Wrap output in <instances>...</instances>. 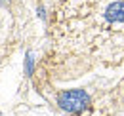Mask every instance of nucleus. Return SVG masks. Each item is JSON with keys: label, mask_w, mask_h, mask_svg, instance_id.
Returning <instances> with one entry per match:
<instances>
[{"label": "nucleus", "mask_w": 124, "mask_h": 116, "mask_svg": "<svg viewBox=\"0 0 124 116\" xmlns=\"http://www.w3.org/2000/svg\"><path fill=\"white\" fill-rule=\"evenodd\" d=\"M57 105H59L61 110L77 116V114H80L84 109H88V105H90V95H88L84 89H67V91L59 93Z\"/></svg>", "instance_id": "f257e3e1"}, {"label": "nucleus", "mask_w": 124, "mask_h": 116, "mask_svg": "<svg viewBox=\"0 0 124 116\" xmlns=\"http://www.w3.org/2000/svg\"><path fill=\"white\" fill-rule=\"evenodd\" d=\"M105 19L109 23H124V0H116L105 8Z\"/></svg>", "instance_id": "f03ea898"}, {"label": "nucleus", "mask_w": 124, "mask_h": 116, "mask_svg": "<svg viewBox=\"0 0 124 116\" xmlns=\"http://www.w3.org/2000/svg\"><path fill=\"white\" fill-rule=\"evenodd\" d=\"M32 69H34V55H32V51H29L27 59H25V72L32 74Z\"/></svg>", "instance_id": "7ed1b4c3"}]
</instances>
